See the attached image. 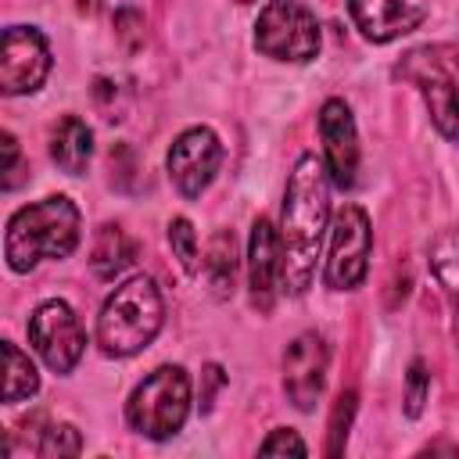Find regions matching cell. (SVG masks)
Masks as SVG:
<instances>
[{"label": "cell", "mask_w": 459, "mask_h": 459, "mask_svg": "<svg viewBox=\"0 0 459 459\" xmlns=\"http://www.w3.org/2000/svg\"><path fill=\"white\" fill-rule=\"evenodd\" d=\"M201 380H204V391H201V412H208L212 409V402H215V391L226 384V373H222V366H204V373H201Z\"/></svg>", "instance_id": "obj_26"}, {"label": "cell", "mask_w": 459, "mask_h": 459, "mask_svg": "<svg viewBox=\"0 0 459 459\" xmlns=\"http://www.w3.org/2000/svg\"><path fill=\"white\" fill-rule=\"evenodd\" d=\"M348 11L369 43H391L423 22V7L416 0H348Z\"/></svg>", "instance_id": "obj_14"}, {"label": "cell", "mask_w": 459, "mask_h": 459, "mask_svg": "<svg viewBox=\"0 0 459 459\" xmlns=\"http://www.w3.org/2000/svg\"><path fill=\"white\" fill-rule=\"evenodd\" d=\"M240 4H251V0H240Z\"/></svg>", "instance_id": "obj_28"}, {"label": "cell", "mask_w": 459, "mask_h": 459, "mask_svg": "<svg viewBox=\"0 0 459 459\" xmlns=\"http://www.w3.org/2000/svg\"><path fill=\"white\" fill-rule=\"evenodd\" d=\"M262 455H308V445L298 437V430L290 427H276L262 445H258Z\"/></svg>", "instance_id": "obj_24"}, {"label": "cell", "mask_w": 459, "mask_h": 459, "mask_svg": "<svg viewBox=\"0 0 459 459\" xmlns=\"http://www.w3.org/2000/svg\"><path fill=\"white\" fill-rule=\"evenodd\" d=\"M204 280H208V287H212L215 298H230L233 294V283H237V237L230 230H219L208 240Z\"/></svg>", "instance_id": "obj_18"}, {"label": "cell", "mask_w": 459, "mask_h": 459, "mask_svg": "<svg viewBox=\"0 0 459 459\" xmlns=\"http://www.w3.org/2000/svg\"><path fill=\"white\" fill-rule=\"evenodd\" d=\"M330 219V172L316 154H301L287 176L283 215H280V255L283 276L280 287L287 294H305L316 276V262L323 251V233Z\"/></svg>", "instance_id": "obj_1"}, {"label": "cell", "mask_w": 459, "mask_h": 459, "mask_svg": "<svg viewBox=\"0 0 459 459\" xmlns=\"http://www.w3.org/2000/svg\"><path fill=\"white\" fill-rule=\"evenodd\" d=\"M126 416L129 427L151 441H165L172 434L183 430L186 416H190V377L183 366H158L154 373H147L129 402H126Z\"/></svg>", "instance_id": "obj_5"}, {"label": "cell", "mask_w": 459, "mask_h": 459, "mask_svg": "<svg viewBox=\"0 0 459 459\" xmlns=\"http://www.w3.org/2000/svg\"><path fill=\"white\" fill-rule=\"evenodd\" d=\"M280 276H283L280 230L265 215H258L251 226V237H247V287H251V301L262 312H269L276 287H280Z\"/></svg>", "instance_id": "obj_13"}, {"label": "cell", "mask_w": 459, "mask_h": 459, "mask_svg": "<svg viewBox=\"0 0 459 459\" xmlns=\"http://www.w3.org/2000/svg\"><path fill=\"white\" fill-rule=\"evenodd\" d=\"M50 72V47L32 25H7L0 39V90L7 97L32 93Z\"/></svg>", "instance_id": "obj_9"}, {"label": "cell", "mask_w": 459, "mask_h": 459, "mask_svg": "<svg viewBox=\"0 0 459 459\" xmlns=\"http://www.w3.org/2000/svg\"><path fill=\"white\" fill-rule=\"evenodd\" d=\"M0 147H4V190H14L18 186V169H22V154H18V143L11 133H0Z\"/></svg>", "instance_id": "obj_25"}, {"label": "cell", "mask_w": 459, "mask_h": 459, "mask_svg": "<svg viewBox=\"0 0 459 459\" xmlns=\"http://www.w3.org/2000/svg\"><path fill=\"white\" fill-rule=\"evenodd\" d=\"M50 158L61 172L68 176H82L90 158H93V133L82 118L65 115L54 129H50Z\"/></svg>", "instance_id": "obj_15"}, {"label": "cell", "mask_w": 459, "mask_h": 459, "mask_svg": "<svg viewBox=\"0 0 459 459\" xmlns=\"http://www.w3.org/2000/svg\"><path fill=\"white\" fill-rule=\"evenodd\" d=\"M0 348H4V402L14 405L22 398H32L39 391V373H36L32 359L11 341H4Z\"/></svg>", "instance_id": "obj_19"}, {"label": "cell", "mask_w": 459, "mask_h": 459, "mask_svg": "<svg viewBox=\"0 0 459 459\" xmlns=\"http://www.w3.org/2000/svg\"><path fill=\"white\" fill-rule=\"evenodd\" d=\"M169 247H172V255L179 258L183 273H197V233H194L190 219L176 215V219L169 222Z\"/></svg>", "instance_id": "obj_21"}, {"label": "cell", "mask_w": 459, "mask_h": 459, "mask_svg": "<svg viewBox=\"0 0 459 459\" xmlns=\"http://www.w3.org/2000/svg\"><path fill=\"white\" fill-rule=\"evenodd\" d=\"M29 341H32L36 355L54 373H72L75 362L82 359L86 330H82V323L68 301L50 298V301L36 305V312L29 316Z\"/></svg>", "instance_id": "obj_8"}, {"label": "cell", "mask_w": 459, "mask_h": 459, "mask_svg": "<svg viewBox=\"0 0 459 459\" xmlns=\"http://www.w3.org/2000/svg\"><path fill=\"white\" fill-rule=\"evenodd\" d=\"M369 247H373L369 215L359 204L337 208L333 226H330V255H326V269H323L326 287L330 290L359 287L369 269Z\"/></svg>", "instance_id": "obj_7"}, {"label": "cell", "mask_w": 459, "mask_h": 459, "mask_svg": "<svg viewBox=\"0 0 459 459\" xmlns=\"http://www.w3.org/2000/svg\"><path fill=\"white\" fill-rule=\"evenodd\" d=\"M394 72L420 90L434 126L459 143V43L412 47Z\"/></svg>", "instance_id": "obj_4"}, {"label": "cell", "mask_w": 459, "mask_h": 459, "mask_svg": "<svg viewBox=\"0 0 459 459\" xmlns=\"http://www.w3.org/2000/svg\"><path fill=\"white\" fill-rule=\"evenodd\" d=\"M136 258V244L126 237L122 226H100L90 247V269L97 280H115L118 273H126Z\"/></svg>", "instance_id": "obj_16"}, {"label": "cell", "mask_w": 459, "mask_h": 459, "mask_svg": "<svg viewBox=\"0 0 459 459\" xmlns=\"http://www.w3.org/2000/svg\"><path fill=\"white\" fill-rule=\"evenodd\" d=\"M100 0H79V11H97Z\"/></svg>", "instance_id": "obj_27"}, {"label": "cell", "mask_w": 459, "mask_h": 459, "mask_svg": "<svg viewBox=\"0 0 459 459\" xmlns=\"http://www.w3.org/2000/svg\"><path fill=\"white\" fill-rule=\"evenodd\" d=\"M326 366H330V348H326L323 333L305 330L287 344V351H283V391L301 412L316 409V402L326 387Z\"/></svg>", "instance_id": "obj_11"}, {"label": "cell", "mask_w": 459, "mask_h": 459, "mask_svg": "<svg viewBox=\"0 0 459 459\" xmlns=\"http://www.w3.org/2000/svg\"><path fill=\"white\" fill-rule=\"evenodd\" d=\"M165 319V305H161V290L151 276L136 273L126 283H118L108 301L100 305L97 316V344L104 355L111 359H126L143 351Z\"/></svg>", "instance_id": "obj_3"}, {"label": "cell", "mask_w": 459, "mask_h": 459, "mask_svg": "<svg viewBox=\"0 0 459 459\" xmlns=\"http://www.w3.org/2000/svg\"><path fill=\"white\" fill-rule=\"evenodd\" d=\"M355 402H359V394H355V391H344V394L333 402L326 455H341V452H344V441H348V430H351V420H355Z\"/></svg>", "instance_id": "obj_22"}, {"label": "cell", "mask_w": 459, "mask_h": 459, "mask_svg": "<svg viewBox=\"0 0 459 459\" xmlns=\"http://www.w3.org/2000/svg\"><path fill=\"white\" fill-rule=\"evenodd\" d=\"M79 244V208L65 194H50L7 219L4 258L14 273L36 269L43 258H68Z\"/></svg>", "instance_id": "obj_2"}, {"label": "cell", "mask_w": 459, "mask_h": 459, "mask_svg": "<svg viewBox=\"0 0 459 459\" xmlns=\"http://www.w3.org/2000/svg\"><path fill=\"white\" fill-rule=\"evenodd\" d=\"M82 448V437L72 423H47L39 430V441L32 445L36 455H47V459H61V455H79Z\"/></svg>", "instance_id": "obj_20"}, {"label": "cell", "mask_w": 459, "mask_h": 459, "mask_svg": "<svg viewBox=\"0 0 459 459\" xmlns=\"http://www.w3.org/2000/svg\"><path fill=\"white\" fill-rule=\"evenodd\" d=\"M219 161H222V143H219V136L208 126L183 129L172 140L169 158H165L169 179L176 183V190L183 197H201L208 190V183L215 179Z\"/></svg>", "instance_id": "obj_10"}, {"label": "cell", "mask_w": 459, "mask_h": 459, "mask_svg": "<svg viewBox=\"0 0 459 459\" xmlns=\"http://www.w3.org/2000/svg\"><path fill=\"white\" fill-rule=\"evenodd\" d=\"M319 22L298 0H265L255 22V50L273 61L305 65L319 54Z\"/></svg>", "instance_id": "obj_6"}, {"label": "cell", "mask_w": 459, "mask_h": 459, "mask_svg": "<svg viewBox=\"0 0 459 459\" xmlns=\"http://www.w3.org/2000/svg\"><path fill=\"white\" fill-rule=\"evenodd\" d=\"M319 136H323V161H326L330 183L341 190H351L359 172V133H355L351 108L344 100L330 97L319 108Z\"/></svg>", "instance_id": "obj_12"}, {"label": "cell", "mask_w": 459, "mask_h": 459, "mask_svg": "<svg viewBox=\"0 0 459 459\" xmlns=\"http://www.w3.org/2000/svg\"><path fill=\"white\" fill-rule=\"evenodd\" d=\"M427 394H430V373H427V366L416 359V362L409 366V373H405V416H409V420H416V416L423 412Z\"/></svg>", "instance_id": "obj_23"}, {"label": "cell", "mask_w": 459, "mask_h": 459, "mask_svg": "<svg viewBox=\"0 0 459 459\" xmlns=\"http://www.w3.org/2000/svg\"><path fill=\"white\" fill-rule=\"evenodd\" d=\"M430 269L448 298L452 308V337L459 348V230H445L434 244H430Z\"/></svg>", "instance_id": "obj_17"}]
</instances>
